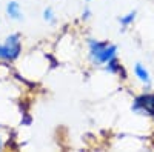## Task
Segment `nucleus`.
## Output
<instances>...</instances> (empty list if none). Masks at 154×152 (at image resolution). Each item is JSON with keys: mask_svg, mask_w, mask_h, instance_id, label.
Wrapping results in <instances>:
<instances>
[{"mask_svg": "<svg viewBox=\"0 0 154 152\" xmlns=\"http://www.w3.org/2000/svg\"><path fill=\"white\" fill-rule=\"evenodd\" d=\"M43 17H45V20H49V22H53V20H54L53 11H51V9H46V11L43 12Z\"/></svg>", "mask_w": 154, "mask_h": 152, "instance_id": "obj_8", "label": "nucleus"}, {"mask_svg": "<svg viewBox=\"0 0 154 152\" xmlns=\"http://www.w3.org/2000/svg\"><path fill=\"white\" fill-rule=\"evenodd\" d=\"M22 52V45H20V37L19 34H12L5 40L3 45H0V60L12 61L16 60Z\"/></svg>", "mask_w": 154, "mask_h": 152, "instance_id": "obj_2", "label": "nucleus"}, {"mask_svg": "<svg viewBox=\"0 0 154 152\" xmlns=\"http://www.w3.org/2000/svg\"><path fill=\"white\" fill-rule=\"evenodd\" d=\"M134 17H136V12H130L128 16H125V17H122L120 19V23L123 25V26H128L133 20H134Z\"/></svg>", "mask_w": 154, "mask_h": 152, "instance_id": "obj_7", "label": "nucleus"}, {"mask_svg": "<svg viewBox=\"0 0 154 152\" xmlns=\"http://www.w3.org/2000/svg\"><path fill=\"white\" fill-rule=\"evenodd\" d=\"M6 12H8V16H9L11 19H14V20L22 19V11H20V6H19L17 2H11V3H8V6H6Z\"/></svg>", "mask_w": 154, "mask_h": 152, "instance_id": "obj_4", "label": "nucleus"}, {"mask_svg": "<svg viewBox=\"0 0 154 152\" xmlns=\"http://www.w3.org/2000/svg\"><path fill=\"white\" fill-rule=\"evenodd\" d=\"M106 69H108L109 72H119V71H120V65L117 63V60L111 58V60L108 61V66H106Z\"/></svg>", "mask_w": 154, "mask_h": 152, "instance_id": "obj_6", "label": "nucleus"}, {"mask_svg": "<svg viewBox=\"0 0 154 152\" xmlns=\"http://www.w3.org/2000/svg\"><path fill=\"white\" fill-rule=\"evenodd\" d=\"M134 72H136V75L139 77V80H140V82H143V83H149V74H148V71H146L142 65H136Z\"/></svg>", "mask_w": 154, "mask_h": 152, "instance_id": "obj_5", "label": "nucleus"}, {"mask_svg": "<svg viewBox=\"0 0 154 152\" xmlns=\"http://www.w3.org/2000/svg\"><path fill=\"white\" fill-rule=\"evenodd\" d=\"M116 51L117 48L106 42H89V54H91L93 61L96 63H108L111 58L116 57Z\"/></svg>", "mask_w": 154, "mask_h": 152, "instance_id": "obj_1", "label": "nucleus"}, {"mask_svg": "<svg viewBox=\"0 0 154 152\" xmlns=\"http://www.w3.org/2000/svg\"><path fill=\"white\" fill-rule=\"evenodd\" d=\"M133 109L137 112H146L149 115H154V94H145L137 97Z\"/></svg>", "mask_w": 154, "mask_h": 152, "instance_id": "obj_3", "label": "nucleus"}, {"mask_svg": "<svg viewBox=\"0 0 154 152\" xmlns=\"http://www.w3.org/2000/svg\"><path fill=\"white\" fill-rule=\"evenodd\" d=\"M3 148V142H2V138H0V149Z\"/></svg>", "mask_w": 154, "mask_h": 152, "instance_id": "obj_9", "label": "nucleus"}]
</instances>
